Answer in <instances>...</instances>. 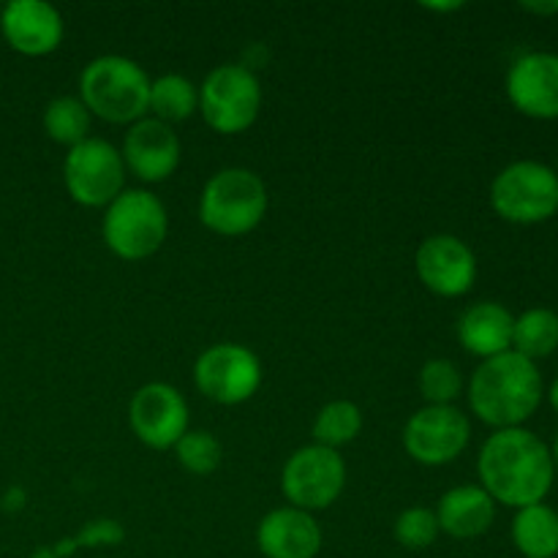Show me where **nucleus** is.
Instances as JSON below:
<instances>
[{
  "mask_svg": "<svg viewBox=\"0 0 558 558\" xmlns=\"http://www.w3.org/2000/svg\"><path fill=\"white\" fill-rule=\"evenodd\" d=\"M523 11H532V14H558V0L556 3H521Z\"/></svg>",
  "mask_w": 558,
  "mask_h": 558,
  "instance_id": "29",
  "label": "nucleus"
},
{
  "mask_svg": "<svg viewBox=\"0 0 558 558\" xmlns=\"http://www.w3.org/2000/svg\"><path fill=\"white\" fill-rule=\"evenodd\" d=\"M63 180L71 199L85 207H109L125 183V163L109 142L87 136L71 147L63 163Z\"/></svg>",
  "mask_w": 558,
  "mask_h": 558,
  "instance_id": "8",
  "label": "nucleus"
},
{
  "mask_svg": "<svg viewBox=\"0 0 558 558\" xmlns=\"http://www.w3.org/2000/svg\"><path fill=\"white\" fill-rule=\"evenodd\" d=\"M267 213V189L251 169L229 167L213 174L199 199V218L210 232L240 238L254 232Z\"/></svg>",
  "mask_w": 558,
  "mask_h": 558,
  "instance_id": "4",
  "label": "nucleus"
},
{
  "mask_svg": "<svg viewBox=\"0 0 558 558\" xmlns=\"http://www.w3.org/2000/svg\"><path fill=\"white\" fill-rule=\"evenodd\" d=\"M194 381L205 398L234 407L248 401L259 390L262 363L251 349L240 343H216L196 360Z\"/></svg>",
  "mask_w": 558,
  "mask_h": 558,
  "instance_id": "10",
  "label": "nucleus"
},
{
  "mask_svg": "<svg viewBox=\"0 0 558 558\" xmlns=\"http://www.w3.org/2000/svg\"><path fill=\"white\" fill-rule=\"evenodd\" d=\"M423 9H428V11H458V9H463V3H423Z\"/></svg>",
  "mask_w": 558,
  "mask_h": 558,
  "instance_id": "30",
  "label": "nucleus"
},
{
  "mask_svg": "<svg viewBox=\"0 0 558 558\" xmlns=\"http://www.w3.org/2000/svg\"><path fill=\"white\" fill-rule=\"evenodd\" d=\"M490 207L510 223L532 227L558 213L556 169L539 161H515L496 174L490 185Z\"/></svg>",
  "mask_w": 558,
  "mask_h": 558,
  "instance_id": "6",
  "label": "nucleus"
},
{
  "mask_svg": "<svg viewBox=\"0 0 558 558\" xmlns=\"http://www.w3.org/2000/svg\"><path fill=\"white\" fill-rule=\"evenodd\" d=\"M256 545L265 558H316L322 550V529L311 512L278 507L262 518Z\"/></svg>",
  "mask_w": 558,
  "mask_h": 558,
  "instance_id": "17",
  "label": "nucleus"
},
{
  "mask_svg": "<svg viewBox=\"0 0 558 558\" xmlns=\"http://www.w3.org/2000/svg\"><path fill=\"white\" fill-rule=\"evenodd\" d=\"M507 98L526 118L558 120V54H521L507 71Z\"/></svg>",
  "mask_w": 558,
  "mask_h": 558,
  "instance_id": "14",
  "label": "nucleus"
},
{
  "mask_svg": "<svg viewBox=\"0 0 558 558\" xmlns=\"http://www.w3.org/2000/svg\"><path fill=\"white\" fill-rule=\"evenodd\" d=\"M104 243L114 256L140 262L156 254L169 232L161 199L150 191H123L104 213Z\"/></svg>",
  "mask_w": 558,
  "mask_h": 558,
  "instance_id": "5",
  "label": "nucleus"
},
{
  "mask_svg": "<svg viewBox=\"0 0 558 558\" xmlns=\"http://www.w3.org/2000/svg\"><path fill=\"white\" fill-rule=\"evenodd\" d=\"M262 109V85L248 65L223 63L199 87V112L218 134H243Z\"/></svg>",
  "mask_w": 558,
  "mask_h": 558,
  "instance_id": "7",
  "label": "nucleus"
},
{
  "mask_svg": "<svg viewBox=\"0 0 558 558\" xmlns=\"http://www.w3.org/2000/svg\"><path fill=\"white\" fill-rule=\"evenodd\" d=\"M550 407H554L556 414H558V376H556L554 385H550Z\"/></svg>",
  "mask_w": 558,
  "mask_h": 558,
  "instance_id": "31",
  "label": "nucleus"
},
{
  "mask_svg": "<svg viewBox=\"0 0 558 558\" xmlns=\"http://www.w3.org/2000/svg\"><path fill=\"white\" fill-rule=\"evenodd\" d=\"M558 349V314L550 308L523 311L512 327V352L523 354L526 360L550 357Z\"/></svg>",
  "mask_w": 558,
  "mask_h": 558,
  "instance_id": "21",
  "label": "nucleus"
},
{
  "mask_svg": "<svg viewBox=\"0 0 558 558\" xmlns=\"http://www.w3.org/2000/svg\"><path fill=\"white\" fill-rule=\"evenodd\" d=\"M80 93L87 112L107 123H136L150 107V80L123 54L90 60L80 76Z\"/></svg>",
  "mask_w": 558,
  "mask_h": 558,
  "instance_id": "3",
  "label": "nucleus"
},
{
  "mask_svg": "<svg viewBox=\"0 0 558 558\" xmlns=\"http://www.w3.org/2000/svg\"><path fill=\"white\" fill-rule=\"evenodd\" d=\"M343 485H347L343 458L319 445L300 447L281 474L283 496L303 512L327 510L343 494Z\"/></svg>",
  "mask_w": 558,
  "mask_h": 558,
  "instance_id": "9",
  "label": "nucleus"
},
{
  "mask_svg": "<svg viewBox=\"0 0 558 558\" xmlns=\"http://www.w3.org/2000/svg\"><path fill=\"white\" fill-rule=\"evenodd\" d=\"M178 461L191 474H210L221 466V441L207 430H185L183 439L174 445Z\"/></svg>",
  "mask_w": 558,
  "mask_h": 558,
  "instance_id": "26",
  "label": "nucleus"
},
{
  "mask_svg": "<svg viewBox=\"0 0 558 558\" xmlns=\"http://www.w3.org/2000/svg\"><path fill=\"white\" fill-rule=\"evenodd\" d=\"M515 316L501 303H477L458 319V341L474 357H499L512 349Z\"/></svg>",
  "mask_w": 558,
  "mask_h": 558,
  "instance_id": "18",
  "label": "nucleus"
},
{
  "mask_svg": "<svg viewBox=\"0 0 558 558\" xmlns=\"http://www.w3.org/2000/svg\"><path fill=\"white\" fill-rule=\"evenodd\" d=\"M0 33L20 54L41 58L63 41V16L44 0H11L0 11Z\"/></svg>",
  "mask_w": 558,
  "mask_h": 558,
  "instance_id": "15",
  "label": "nucleus"
},
{
  "mask_svg": "<svg viewBox=\"0 0 558 558\" xmlns=\"http://www.w3.org/2000/svg\"><path fill=\"white\" fill-rule=\"evenodd\" d=\"M472 425L456 407H423L403 428V447L423 466L452 463L469 445Z\"/></svg>",
  "mask_w": 558,
  "mask_h": 558,
  "instance_id": "11",
  "label": "nucleus"
},
{
  "mask_svg": "<svg viewBox=\"0 0 558 558\" xmlns=\"http://www.w3.org/2000/svg\"><path fill=\"white\" fill-rule=\"evenodd\" d=\"M44 131L52 142L65 147H76L90 134V112L82 98L60 96L52 98L44 109Z\"/></svg>",
  "mask_w": 558,
  "mask_h": 558,
  "instance_id": "23",
  "label": "nucleus"
},
{
  "mask_svg": "<svg viewBox=\"0 0 558 558\" xmlns=\"http://www.w3.org/2000/svg\"><path fill=\"white\" fill-rule=\"evenodd\" d=\"M461 390V371L452 360H428L420 371V392L428 401V407H452Z\"/></svg>",
  "mask_w": 558,
  "mask_h": 558,
  "instance_id": "25",
  "label": "nucleus"
},
{
  "mask_svg": "<svg viewBox=\"0 0 558 558\" xmlns=\"http://www.w3.org/2000/svg\"><path fill=\"white\" fill-rule=\"evenodd\" d=\"M123 537V532L118 529L114 521H96L85 529V534L80 537V543H90V545H112Z\"/></svg>",
  "mask_w": 558,
  "mask_h": 558,
  "instance_id": "28",
  "label": "nucleus"
},
{
  "mask_svg": "<svg viewBox=\"0 0 558 558\" xmlns=\"http://www.w3.org/2000/svg\"><path fill=\"white\" fill-rule=\"evenodd\" d=\"M123 163L145 183H161L174 174L180 163V140L172 125L156 118H142L131 123L123 140Z\"/></svg>",
  "mask_w": 558,
  "mask_h": 558,
  "instance_id": "16",
  "label": "nucleus"
},
{
  "mask_svg": "<svg viewBox=\"0 0 558 558\" xmlns=\"http://www.w3.org/2000/svg\"><path fill=\"white\" fill-rule=\"evenodd\" d=\"M545 396L537 363L518 352H505L480 363L469 381V407L496 430L523 428Z\"/></svg>",
  "mask_w": 558,
  "mask_h": 558,
  "instance_id": "2",
  "label": "nucleus"
},
{
  "mask_svg": "<svg viewBox=\"0 0 558 558\" xmlns=\"http://www.w3.org/2000/svg\"><path fill=\"white\" fill-rule=\"evenodd\" d=\"M556 178H558V167H556Z\"/></svg>",
  "mask_w": 558,
  "mask_h": 558,
  "instance_id": "33",
  "label": "nucleus"
},
{
  "mask_svg": "<svg viewBox=\"0 0 558 558\" xmlns=\"http://www.w3.org/2000/svg\"><path fill=\"white\" fill-rule=\"evenodd\" d=\"M363 430V412L352 401H330L319 409L314 420V439L319 447L336 450L352 445Z\"/></svg>",
  "mask_w": 558,
  "mask_h": 558,
  "instance_id": "24",
  "label": "nucleus"
},
{
  "mask_svg": "<svg viewBox=\"0 0 558 558\" xmlns=\"http://www.w3.org/2000/svg\"><path fill=\"white\" fill-rule=\"evenodd\" d=\"M483 488L505 507L543 505L554 488V458L550 447L526 428L496 430L480 450L477 461Z\"/></svg>",
  "mask_w": 558,
  "mask_h": 558,
  "instance_id": "1",
  "label": "nucleus"
},
{
  "mask_svg": "<svg viewBox=\"0 0 558 558\" xmlns=\"http://www.w3.org/2000/svg\"><path fill=\"white\" fill-rule=\"evenodd\" d=\"M496 518V501L483 485H461L441 496L436 521L445 534L456 539H474L490 529Z\"/></svg>",
  "mask_w": 558,
  "mask_h": 558,
  "instance_id": "19",
  "label": "nucleus"
},
{
  "mask_svg": "<svg viewBox=\"0 0 558 558\" xmlns=\"http://www.w3.org/2000/svg\"><path fill=\"white\" fill-rule=\"evenodd\" d=\"M129 420L142 445L150 450H169L189 430V407L172 385L150 381L131 398Z\"/></svg>",
  "mask_w": 558,
  "mask_h": 558,
  "instance_id": "12",
  "label": "nucleus"
},
{
  "mask_svg": "<svg viewBox=\"0 0 558 558\" xmlns=\"http://www.w3.org/2000/svg\"><path fill=\"white\" fill-rule=\"evenodd\" d=\"M550 458H554V466L558 469V436H556V441H554V450H550Z\"/></svg>",
  "mask_w": 558,
  "mask_h": 558,
  "instance_id": "32",
  "label": "nucleus"
},
{
  "mask_svg": "<svg viewBox=\"0 0 558 558\" xmlns=\"http://www.w3.org/2000/svg\"><path fill=\"white\" fill-rule=\"evenodd\" d=\"M512 543L526 558L558 556V512L548 505H532L512 518Z\"/></svg>",
  "mask_w": 558,
  "mask_h": 558,
  "instance_id": "20",
  "label": "nucleus"
},
{
  "mask_svg": "<svg viewBox=\"0 0 558 558\" xmlns=\"http://www.w3.org/2000/svg\"><path fill=\"white\" fill-rule=\"evenodd\" d=\"M439 521L428 507H409L396 521V539L407 550H425L439 537Z\"/></svg>",
  "mask_w": 558,
  "mask_h": 558,
  "instance_id": "27",
  "label": "nucleus"
},
{
  "mask_svg": "<svg viewBox=\"0 0 558 558\" xmlns=\"http://www.w3.org/2000/svg\"><path fill=\"white\" fill-rule=\"evenodd\" d=\"M417 276L439 298H461L477 281V256L456 234H434L417 248Z\"/></svg>",
  "mask_w": 558,
  "mask_h": 558,
  "instance_id": "13",
  "label": "nucleus"
},
{
  "mask_svg": "<svg viewBox=\"0 0 558 558\" xmlns=\"http://www.w3.org/2000/svg\"><path fill=\"white\" fill-rule=\"evenodd\" d=\"M150 109L161 123H183L199 109V90L180 74H163L150 82Z\"/></svg>",
  "mask_w": 558,
  "mask_h": 558,
  "instance_id": "22",
  "label": "nucleus"
}]
</instances>
